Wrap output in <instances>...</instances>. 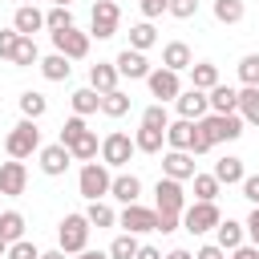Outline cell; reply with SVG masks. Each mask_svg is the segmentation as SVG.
Segmentation results:
<instances>
[{
	"label": "cell",
	"mask_w": 259,
	"mask_h": 259,
	"mask_svg": "<svg viewBox=\"0 0 259 259\" xmlns=\"http://www.w3.org/2000/svg\"><path fill=\"white\" fill-rule=\"evenodd\" d=\"M109 186H113V174H109L105 162H85V166H81V174H77V190H81L85 202H101V198H109Z\"/></svg>",
	"instance_id": "6da1fadb"
},
{
	"label": "cell",
	"mask_w": 259,
	"mask_h": 259,
	"mask_svg": "<svg viewBox=\"0 0 259 259\" xmlns=\"http://www.w3.org/2000/svg\"><path fill=\"white\" fill-rule=\"evenodd\" d=\"M4 150H8V158H16V162H24V158L40 154V130H36V121L20 117V121L12 125V134L4 138Z\"/></svg>",
	"instance_id": "7a4b0ae2"
},
{
	"label": "cell",
	"mask_w": 259,
	"mask_h": 259,
	"mask_svg": "<svg viewBox=\"0 0 259 259\" xmlns=\"http://www.w3.org/2000/svg\"><path fill=\"white\" fill-rule=\"evenodd\" d=\"M89 219L85 214H65L61 219V227H57V247L65 251V255H81L85 247H89Z\"/></svg>",
	"instance_id": "3957f363"
},
{
	"label": "cell",
	"mask_w": 259,
	"mask_h": 259,
	"mask_svg": "<svg viewBox=\"0 0 259 259\" xmlns=\"http://www.w3.org/2000/svg\"><path fill=\"white\" fill-rule=\"evenodd\" d=\"M243 125H247V121H243L239 113H206V117L198 121V130H202L214 146H219V142H239V138H243Z\"/></svg>",
	"instance_id": "277c9868"
},
{
	"label": "cell",
	"mask_w": 259,
	"mask_h": 259,
	"mask_svg": "<svg viewBox=\"0 0 259 259\" xmlns=\"http://www.w3.org/2000/svg\"><path fill=\"white\" fill-rule=\"evenodd\" d=\"M219 223H223L219 202H190V206L182 210V231H190V235H206V231H214Z\"/></svg>",
	"instance_id": "5b68a950"
},
{
	"label": "cell",
	"mask_w": 259,
	"mask_h": 259,
	"mask_svg": "<svg viewBox=\"0 0 259 259\" xmlns=\"http://www.w3.org/2000/svg\"><path fill=\"white\" fill-rule=\"evenodd\" d=\"M190 202H186V186L174 182V178H158L154 186V210L158 214H182Z\"/></svg>",
	"instance_id": "8992f818"
},
{
	"label": "cell",
	"mask_w": 259,
	"mask_h": 259,
	"mask_svg": "<svg viewBox=\"0 0 259 259\" xmlns=\"http://www.w3.org/2000/svg\"><path fill=\"white\" fill-rule=\"evenodd\" d=\"M134 154H138V146H134V138H130V134L113 130V134H105V138H101V162H105L109 170L125 166V162H130Z\"/></svg>",
	"instance_id": "52a82bcc"
},
{
	"label": "cell",
	"mask_w": 259,
	"mask_h": 259,
	"mask_svg": "<svg viewBox=\"0 0 259 259\" xmlns=\"http://www.w3.org/2000/svg\"><path fill=\"white\" fill-rule=\"evenodd\" d=\"M117 227H121L125 235H150V231H158V210H150V206H142V202H130V206H121Z\"/></svg>",
	"instance_id": "ba28073f"
},
{
	"label": "cell",
	"mask_w": 259,
	"mask_h": 259,
	"mask_svg": "<svg viewBox=\"0 0 259 259\" xmlns=\"http://www.w3.org/2000/svg\"><path fill=\"white\" fill-rule=\"evenodd\" d=\"M117 20H121L117 0H97V4H93V16H89V36L109 40V36L117 32Z\"/></svg>",
	"instance_id": "9c48e42d"
},
{
	"label": "cell",
	"mask_w": 259,
	"mask_h": 259,
	"mask_svg": "<svg viewBox=\"0 0 259 259\" xmlns=\"http://www.w3.org/2000/svg\"><path fill=\"white\" fill-rule=\"evenodd\" d=\"M89 40H93V36L73 24V28H65V32H53V53H61V57H69V61H85V57H89Z\"/></svg>",
	"instance_id": "30bf717a"
},
{
	"label": "cell",
	"mask_w": 259,
	"mask_h": 259,
	"mask_svg": "<svg viewBox=\"0 0 259 259\" xmlns=\"http://www.w3.org/2000/svg\"><path fill=\"white\" fill-rule=\"evenodd\" d=\"M146 85H150V97H158L162 105H166V101H178V93H182V77L170 73V69H162V65L146 77Z\"/></svg>",
	"instance_id": "8fae6325"
},
{
	"label": "cell",
	"mask_w": 259,
	"mask_h": 259,
	"mask_svg": "<svg viewBox=\"0 0 259 259\" xmlns=\"http://www.w3.org/2000/svg\"><path fill=\"white\" fill-rule=\"evenodd\" d=\"M24 190H28V170H24V162H16V158L0 162V194L20 198Z\"/></svg>",
	"instance_id": "7c38bea8"
},
{
	"label": "cell",
	"mask_w": 259,
	"mask_h": 259,
	"mask_svg": "<svg viewBox=\"0 0 259 259\" xmlns=\"http://www.w3.org/2000/svg\"><path fill=\"white\" fill-rule=\"evenodd\" d=\"M174 109H178V117H186V121H202V117L210 113V97H206L202 89H182L178 101H174Z\"/></svg>",
	"instance_id": "4fadbf2b"
},
{
	"label": "cell",
	"mask_w": 259,
	"mask_h": 259,
	"mask_svg": "<svg viewBox=\"0 0 259 259\" xmlns=\"http://www.w3.org/2000/svg\"><path fill=\"white\" fill-rule=\"evenodd\" d=\"M198 170H194V154L186 150H166L162 158V178H174V182H190Z\"/></svg>",
	"instance_id": "5bb4252c"
},
{
	"label": "cell",
	"mask_w": 259,
	"mask_h": 259,
	"mask_svg": "<svg viewBox=\"0 0 259 259\" xmlns=\"http://www.w3.org/2000/svg\"><path fill=\"white\" fill-rule=\"evenodd\" d=\"M113 65H117V73L130 77V81H146V77L154 73L150 61H146V53H138V49H121V53L113 57Z\"/></svg>",
	"instance_id": "9a60e30c"
},
{
	"label": "cell",
	"mask_w": 259,
	"mask_h": 259,
	"mask_svg": "<svg viewBox=\"0 0 259 259\" xmlns=\"http://www.w3.org/2000/svg\"><path fill=\"white\" fill-rule=\"evenodd\" d=\"M36 162H40V170L49 174V178H61L65 170H69V162H73V154L61 146V142H53V146H40V154H36Z\"/></svg>",
	"instance_id": "2e32d148"
},
{
	"label": "cell",
	"mask_w": 259,
	"mask_h": 259,
	"mask_svg": "<svg viewBox=\"0 0 259 259\" xmlns=\"http://www.w3.org/2000/svg\"><path fill=\"white\" fill-rule=\"evenodd\" d=\"M190 65H194V53H190L186 40L162 45V69H170V73H190Z\"/></svg>",
	"instance_id": "e0dca14e"
},
{
	"label": "cell",
	"mask_w": 259,
	"mask_h": 259,
	"mask_svg": "<svg viewBox=\"0 0 259 259\" xmlns=\"http://www.w3.org/2000/svg\"><path fill=\"white\" fill-rule=\"evenodd\" d=\"M117 77H121V73H117L113 61H97V65H89V89H97L101 97L117 89Z\"/></svg>",
	"instance_id": "ac0fdd59"
},
{
	"label": "cell",
	"mask_w": 259,
	"mask_h": 259,
	"mask_svg": "<svg viewBox=\"0 0 259 259\" xmlns=\"http://www.w3.org/2000/svg\"><path fill=\"white\" fill-rule=\"evenodd\" d=\"M214 243H219V247L231 255L235 247H243V243H247V227H243L239 219H223V223L214 227Z\"/></svg>",
	"instance_id": "d6986e66"
},
{
	"label": "cell",
	"mask_w": 259,
	"mask_h": 259,
	"mask_svg": "<svg viewBox=\"0 0 259 259\" xmlns=\"http://www.w3.org/2000/svg\"><path fill=\"white\" fill-rule=\"evenodd\" d=\"M12 28H16L20 36H32V32L45 28V12H40L36 4H20V8L12 12Z\"/></svg>",
	"instance_id": "ffe728a7"
},
{
	"label": "cell",
	"mask_w": 259,
	"mask_h": 259,
	"mask_svg": "<svg viewBox=\"0 0 259 259\" xmlns=\"http://www.w3.org/2000/svg\"><path fill=\"white\" fill-rule=\"evenodd\" d=\"M194 125H198V121H186V117L170 121V125H166V146H170V150H186V154H190V146H194Z\"/></svg>",
	"instance_id": "44dd1931"
},
{
	"label": "cell",
	"mask_w": 259,
	"mask_h": 259,
	"mask_svg": "<svg viewBox=\"0 0 259 259\" xmlns=\"http://www.w3.org/2000/svg\"><path fill=\"white\" fill-rule=\"evenodd\" d=\"M223 186H239L243 178H247V170H243V158H235V154H223L219 162H214V170H210Z\"/></svg>",
	"instance_id": "7402d4cb"
},
{
	"label": "cell",
	"mask_w": 259,
	"mask_h": 259,
	"mask_svg": "<svg viewBox=\"0 0 259 259\" xmlns=\"http://www.w3.org/2000/svg\"><path fill=\"white\" fill-rule=\"evenodd\" d=\"M138 194H142V178L138 174H113L109 198H117L121 206H130V202H138Z\"/></svg>",
	"instance_id": "603a6c76"
},
{
	"label": "cell",
	"mask_w": 259,
	"mask_h": 259,
	"mask_svg": "<svg viewBox=\"0 0 259 259\" xmlns=\"http://www.w3.org/2000/svg\"><path fill=\"white\" fill-rule=\"evenodd\" d=\"M214 85H219V65H214V61H194V65H190V89L210 93Z\"/></svg>",
	"instance_id": "cb8c5ba5"
},
{
	"label": "cell",
	"mask_w": 259,
	"mask_h": 259,
	"mask_svg": "<svg viewBox=\"0 0 259 259\" xmlns=\"http://www.w3.org/2000/svg\"><path fill=\"white\" fill-rule=\"evenodd\" d=\"M206 97H210V113H239V89H231V85L219 81Z\"/></svg>",
	"instance_id": "d4e9b609"
},
{
	"label": "cell",
	"mask_w": 259,
	"mask_h": 259,
	"mask_svg": "<svg viewBox=\"0 0 259 259\" xmlns=\"http://www.w3.org/2000/svg\"><path fill=\"white\" fill-rule=\"evenodd\" d=\"M69 73H73V61L69 57H61V53L40 57V77L45 81H69Z\"/></svg>",
	"instance_id": "484cf974"
},
{
	"label": "cell",
	"mask_w": 259,
	"mask_h": 259,
	"mask_svg": "<svg viewBox=\"0 0 259 259\" xmlns=\"http://www.w3.org/2000/svg\"><path fill=\"white\" fill-rule=\"evenodd\" d=\"M16 105H20V113H24L28 121H40V117L49 113V97L36 93V89H24V93L16 97Z\"/></svg>",
	"instance_id": "4316f807"
},
{
	"label": "cell",
	"mask_w": 259,
	"mask_h": 259,
	"mask_svg": "<svg viewBox=\"0 0 259 259\" xmlns=\"http://www.w3.org/2000/svg\"><path fill=\"white\" fill-rule=\"evenodd\" d=\"M69 105H73V113H77V117H89V113H97V109H101V93H97V89H89V85H85V89H73Z\"/></svg>",
	"instance_id": "83f0119b"
},
{
	"label": "cell",
	"mask_w": 259,
	"mask_h": 259,
	"mask_svg": "<svg viewBox=\"0 0 259 259\" xmlns=\"http://www.w3.org/2000/svg\"><path fill=\"white\" fill-rule=\"evenodd\" d=\"M134 146H138V154H162V146H166V130L138 125V134H134Z\"/></svg>",
	"instance_id": "f1b7e54d"
},
{
	"label": "cell",
	"mask_w": 259,
	"mask_h": 259,
	"mask_svg": "<svg viewBox=\"0 0 259 259\" xmlns=\"http://www.w3.org/2000/svg\"><path fill=\"white\" fill-rule=\"evenodd\" d=\"M69 154H73V162H97V154H101V142H97V134L93 130H85L73 146H69Z\"/></svg>",
	"instance_id": "f546056e"
},
{
	"label": "cell",
	"mask_w": 259,
	"mask_h": 259,
	"mask_svg": "<svg viewBox=\"0 0 259 259\" xmlns=\"http://www.w3.org/2000/svg\"><path fill=\"white\" fill-rule=\"evenodd\" d=\"M239 117L247 125H259V85H243L239 89Z\"/></svg>",
	"instance_id": "4dcf8cb0"
},
{
	"label": "cell",
	"mask_w": 259,
	"mask_h": 259,
	"mask_svg": "<svg viewBox=\"0 0 259 259\" xmlns=\"http://www.w3.org/2000/svg\"><path fill=\"white\" fill-rule=\"evenodd\" d=\"M154 45H158V32H154V24H150V20H142V24H134V28H130V45H125V49L146 53V49H154Z\"/></svg>",
	"instance_id": "1f68e13d"
},
{
	"label": "cell",
	"mask_w": 259,
	"mask_h": 259,
	"mask_svg": "<svg viewBox=\"0 0 259 259\" xmlns=\"http://www.w3.org/2000/svg\"><path fill=\"white\" fill-rule=\"evenodd\" d=\"M190 182H194V202H214L219 190H223V182H219L214 174H194Z\"/></svg>",
	"instance_id": "d6a6232c"
},
{
	"label": "cell",
	"mask_w": 259,
	"mask_h": 259,
	"mask_svg": "<svg viewBox=\"0 0 259 259\" xmlns=\"http://www.w3.org/2000/svg\"><path fill=\"white\" fill-rule=\"evenodd\" d=\"M0 235L8 243H20L24 239V214L20 210H0Z\"/></svg>",
	"instance_id": "836d02e7"
},
{
	"label": "cell",
	"mask_w": 259,
	"mask_h": 259,
	"mask_svg": "<svg viewBox=\"0 0 259 259\" xmlns=\"http://www.w3.org/2000/svg\"><path fill=\"white\" fill-rule=\"evenodd\" d=\"M247 16V4L243 0H214V20L219 24H239Z\"/></svg>",
	"instance_id": "e575fe53"
},
{
	"label": "cell",
	"mask_w": 259,
	"mask_h": 259,
	"mask_svg": "<svg viewBox=\"0 0 259 259\" xmlns=\"http://www.w3.org/2000/svg\"><path fill=\"white\" fill-rule=\"evenodd\" d=\"M12 65H16V69H32V65H40V49H36V40H32V36H20Z\"/></svg>",
	"instance_id": "d590c367"
},
{
	"label": "cell",
	"mask_w": 259,
	"mask_h": 259,
	"mask_svg": "<svg viewBox=\"0 0 259 259\" xmlns=\"http://www.w3.org/2000/svg\"><path fill=\"white\" fill-rule=\"evenodd\" d=\"M85 219H89V227H113V223H117V210L101 198V202H89V206H85Z\"/></svg>",
	"instance_id": "8d00e7d4"
},
{
	"label": "cell",
	"mask_w": 259,
	"mask_h": 259,
	"mask_svg": "<svg viewBox=\"0 0 259 259\" xmlns=\"http://www.w3.org/2000/svg\"><path fill=\"white\" fill-rule=\"evenodd\" d=\"M101 113H105V117H125V113H130V93H121V89L105 93V97H101Z\"/></svg>",
	"instance_id": "74e56055"
},
{
	"label": "cell",
	"mask_w": 259,
	"mask_h": 259,
	"mask_svg": "<svg viewBox=\"0 0 259 259\" xmlns=\"http://www.w3.org/2000/svg\"><path fill=\"white\" fill-rule=\"evenodd\" d=\"M138 247H142V243H138V235H125V231H121V235L109 243V259H134V255H138Z\"/></svg>",
	"instance_id": "f35d334b"
},
{
	"label": "cell",
	"mask_w": 259,
	"mask_h": 259,
	"mask_svg": "<svg viewBox=\"0 0 259 259\" xmlns=\"http://www.w3.org/2000/svg\"><path fill=\"white\" fill-rule=\"evenodd\" d=\"M142 125H150V130H166V125H170V113H166V105H162V101L146 105V109H142Z\"/></svg>",
	"instance_id": "ab89813d"
},
{
	"label": "cell",
	"mask_w": 259,
	"mask_h": 259,
	"mask_svg": "<svg viewBox=\"0 0 259 259\" xmlns=\"http://www.w3.org/2000/svg\"><path fill=\"white\" fill-rule=\"evenodd\" d=\"M45 28H49V32L73 28V12H69V8H49V12H45Z\"/></svg>",
	"instance_id": "60d3db41"
},
{
	"label": "cell",
	"mask_w": 259,
	"mask_h": 259,
	"mask_svg": "<svg viewBox=\"0 0 259 259\" xmlns=\"http://www.w3.org/2000/svg\"><path fill=\"white\" fill-rule=\"evenodd\" d=\"M85 130H89V125H85V117H77V113H73V117H69L65 125H61V138H57V142H61V146L69 150V146H73V142H77V138H81Z\"/></svg>",
	"instance_id": "b9f144b4"
},
{
	"label": "cell",
	"mask_w": 259,
	"mask_h": 259,
	"mask_svg": "<svg viewBox=\"0 0 259 259\" xmlns=\"http://www.w3.org/2000/svg\"><path fill=\"white\" fill-rule=\"evenodd\" d=\"M239 81L243 85H259V53H247L239 61Z\"/></svg>",
	"instance_id": "7bdbcfd3"
},
{
	"label": "cell",
	"mask_w": 259,
	"mask_h": 259,
	"mask_svg": "<svg viewBox=\"0 0 259 259\" xmlns=\"http://www.w3.org/2000/svg\"><path fill=\"white\" fill-rule=\"evenodd\" d=\"M16 45H20V32L16 28H0V61H12Z\"/></svg>",
	"instance_id": "ee69618b"
},
{
	"label": "cell",
	"mask_w": 259,
	"mask_h": 259,
	"mask_svg": "<svg viewBox=\"0 0 259 259\" xmlns=\"http://www.w3.org/2000/svg\"><path fill=\"white\" fill-rule=\"evenodd\" d=\"M8 259H40V247L32 239H20V243L8 247Z\"/></svg>",
	"instance_id": "f6af8a7d"
},
{
	"label": "cell",
	"mask_w": 259,
	"mask_h": 259,
	"mask_svg": "<svg viewBox=\"0 0 259 259\" xmlns=\"http://www.w3.org/2000/svg\"><path fill=\"white\" fill-rule=\"evenodd\" d=\"M174 20H190V16H198V0H170V8H166Z\"/></svg>",
	"instance_id": "bcb514c9"
},
{
	"label": "cell",
	"mask_w": 259,
	"mask_h": 259,
	"mask_svg": "<svg viewBox=\"0 0 259 259\" xmlns=\"http://www.w3.org/2000/svg\"><path fill=\"white\" fill-rule=\"evenodd\" d=\"M239 186H243V198H247L251 206H259V174H247Z\"/></svg>",
	"instance_id": "7dc6e473"
},
{
	"label": "cell",
	"mask_w": 259,
	"mask_h": 259,
	"mask_svg": "<svg viewBox=\"0 0 259 259\" xmlns=\"http://www.w3.org/2000/svg\"><path fill=\"white\" fill-rule=\"evenodd\" d=\"M166 8H170V0H142V16H146V20H154V16H162Z\"/></svg>",
	"instance_id": "c3c4849f"
},
{
	"label": "cell",
	"mask_w": 259,
	"mask_h": 259,
	"mask_svg": "<svg viewBox=\"0 0 259 259\" xmlns=\"http://www.w3.org/2000/svg\"><path fill=\"white\" fill-rule=\"evenodd\" d=\"M243 227H247V243H255V247H259V206H251V214H247V223H243Z\"/></svg>",
	"instance_id": "681fc988"
},
{
	"label": "cell",
	"mask_w": 259,
	"mask_h": 259,
	"mask_svg": "<svg viewBox=\"0 0 259 259\" xmlns=\"http://www.w3.org/2000/svg\"><path fill=\"white\" fill-rule=\"evenodd\" d=\"M210 150H214V142H210L198 125H194V146H190V154H210Z\"/></svg>",
	"instance_id": "f907efd6"
},
{
	"label": "cell",
	"mask_w": 259,
	"mask_h": 259,
	"mask_svg": "<svg viewBox=\"0 0 259 259\" xmlns=\"http://www.w3.org/2000/svg\"><path fill=\"white\" fill-rule=\"evenodd\" d=\"M178 227H182V214H158V231L162 235H174Z\"/></svg>",
	"instance_id": "816d5d0a"
},
{
	"label": "cell",
	"mask_w": 259,
	"mask_h": 259,
	"mask_svg": "<svg viewBox=\"0 0 259 259\" xmlns=\"http://www.w3.org/2000/svg\"><path fill=\"white\" fill-rule=\"evenodd\" d=\"M194 259H227V251H223L219 243H202V247L194 251Z\"/></svg>",
	"instance_id": "f5cc1de1"
},
{
	"label": "cell",
	"mask_w": 259,
	"mask_h": 259,
	"mask_svg": "<svg viewBox=\"0 0 259 259\" xmlns=\"http://www.w3.org/2000/svg\"><path fill=\"white\" fill-rule=\"evenodd\" d=\"M227 259H259V247H255V243H243V247H235Z\"/></svg>",
	"instance_id": "db71d44e"
},
{
	"label": "cell",
	"mask_w": 259,
	"mask_h": 259,
	"mask_svg": "<svg viewBox=\"0 0 259 259\" xmlns=\"http://www.w3.org/2000/svg\"><path fill=\"white\" fill-rule=\"evenodd\" d=\"M134 259H162V251H158V247H150V243H142Z\"/></svg>",
	"instance_id": "11a10c76"
},
{
	"label": "cell",
	"mask_w": 259,
	"mask_h": 259,
	"mask_svg": "<svg viewBox=\"0 0 259 259\" xmlns=\"http://www.w3.org/2000/svg\"><path fill=\"white\" fill-rule=\"evenodd\" d=\"M162 259H194V251H186V247H170Z\"/></svg>",
	"instance_id": "9f6ffc18"
},
{
	"label": "cell",
	"mask_w": 259,
	"mask_h": 259,
	"mask_svg": "<svg viewBox=\"0 0 259 259\" xmlns=\"http://www.w3.org/2000/svg\"><path fill=\"white\" fill-rule=\"evenodd\" d=\"M73 259H109V251H89V247H85V251L73 255Z\"/></svg>",
	"instance_id": "6f0895ef"
},
{
	"label": "cell",
	"mask_w": 259,
	"mask_h": 259,
	"mask_svg": "<svg viewBox=\"0 0 259 259\" xmlns=\"http://www.w3.org/2000/svg\"><path fill=\"white\" fill-rule=\"evenodd\" d=\"M40 259H69V255H65L61 247H53V251H40Z\"/></svg>",
	"instance_id": "680465c9"
},
{
	"label": "cell",
	"mask_w": 259,
	"mask_h": 259,
	"mask_svg": "<svg viewBox=\"0 0 259 259\" xmlns=\"http://www.w3.org/2000/svg\"><path fill=\"white\" fill-rule=\"evenodd\" d=\"M8 247H12V243H8L4 235H0V259H8Z\"/></svg>",
	"instance_id": "91938a15"
},
{
	"label": "cell",
	"mask_w": 259,
	"mask_h": 259,
	"mask_svg": "<svg viewBox=\"0 0 259 259\" xmlns=\"http://www.w3.org/2000/svg\"><path fill=\"white\" fill-rule=\"evenodd\" d=\"M49 4H53V8H69L73 0H49Z\"/></svg>",
	"instance_id": "94428289"
},
{
	"label": "cell",
	"mask_w": 259,
	"mask_h": 259,
	"mask_svg": "<svg viewBox=\"0 0 259 259\" xmlns=\"http://www.w3.org/2000/svg\"><path fill=\"white\" fill-rule=\"evenodd\" d=\"M20 4H36V0H20Z\"/></svg>",
	"instance_id": "6125c7cd"
}]
</instances>
